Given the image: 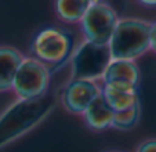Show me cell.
I'll list each match as a JSON object with an SVG mask.
<instances>
[{
    "instance_id": "52a82bcc",
    "label": "cell",
    "mask_w": 156,
    "mask_h": 152,
    "mask_svg": "<svg viewBox=\"0 0 156 152\" xmlns=\"http://www.w3.org/2000/svg\"><path fill=\"white\" fill-rule=\"evenodd\" d=\"M140 82L141 72L137 62L126 60H111L101 78V85L127 86L133 89H138Z\"/></svg>"
},
{
    "instance_id": "6da1fadb",
    "label": "cell",
    "mask_w": 156,
    "mask_h": 152,
    "mask_svg": "<svg viewBox=\"0 0 156 152\" xmlns=\"http://www.w3.org/2000/svg\"><path fill=\"white\" fill-rule=\"evenodd\" d=\"M151 24L141 18H119L108 43L111 60L137 61L148 53Z\"/></svg>"
},
{
    "instance_id": "9a60e30c",
    "label": "cell",
    "mask_w": 156,
    "mask_h": 152,
    "mask_svg": "<svg viewBox=\"0 0 156 152\" xmlns=\"http://www.w3.org/2000/svg\"><path fill=\"white\" fill-rule=\"evenodd\" d=\"M141 4L148 6V7H155L156 6V2H148V0H144V2H141Z\"/></svg>"
},
{
    "instance_id": "5b68a950",
    "label": "cell",
    "mask_w": 156,
    "mask_h": 152,
    "mask_svg": "<svg viewBox=\"0 0 156 152\" xmlns=\"http://www.w3.org/2000/svg\"><path fill=\"white\" fill-rule=\"evenodd\" d=\"M111 62L108 46L83 42L72 57V78L101 82L106 67Z\"/></svg>"
},
{
    "instance_id": "8992f818",
    "label": "cell",
    "mask_w": 156,
    "mask_h": 152,
    "mask_svg": "<svg viewBox=\"0 0 156 152\" xmlns=\"http://www.w3.org/2000/svg\"><path fill=\"white\" fill-rule=\"evenodd\" d=\"M102 93L101 83L95 80L72 79L61 94V104L72 115L82 116L87 107Z\"/></svg>"
},
{
    "instance_id": "30bf717a",
    "label": "cell",
    "mask_w": 156,
    "mask_h": 152,
    "mask_svg": "<svg viewBox=\"0 0 156 152\" xmlns=\"http://www.w3.org/2000/svg\"><path fill=\"white\" fill-rule=\"evenodd\" d=\"M24 54L11 46H0V93L11 91L15 73Z\"/></svg>"
},
{
    "instance_id": "277c9868",
    "label": "cell",
    "mask_w": 156,
    "mask_h": 152,
    "mask_svg": "<svg viewBox=\"0 0 156 152\" xmlns=\"http://www.w3.org/2000/svg\"><path fill=\"white\" fill-rule=\"evenodd\" d=\"M119 18L120 17L111 4L91 0L87 13L79 24L84 42L97 46H108Z\"/></svg>"
},
{
    "instance_id": "5bb4252c",
    "label": "cell",
    "mask_w": 156,
    "mask_h": 152,
    "mask_svg": "<svg viewBox=\"0 0 156 152\" xmlns=\"http://www.w3.org/2000/svg\"><path fill=\"white\" fill-rule=\"evenodd\" d=\"M149 51L156 54V21L151 24L149 31Z\"/></svg>"
},
{
    "instance_id": "4fadbf2b",
    "label": "cell",
    "mask_w": 156,
    "mask_h": 152,
    "mask_svg": "<svg viewBox=\"0 0 156 152\" xmlns=\"http://www.w3.org/2000/svg\"><path fill=\"white\" fill-rule=\"evenodd\" d=\"M136 152H156V138L144 140L138 147H137Z\"/></svg>"
},
{
    "instance_id": "7a4b0ae2",
    "label": "cell",
    "mask_w": 156,
    "mask_h": 152,
    "mask_svg": "<svg viewBox=\"0 0 156 152\" xmlns=\"http://www.w3.org/2000/svg\"><path fill=\"white\" fill-rule=\"evenodd\" d=\"M51 71L47 65L33 57H24L15 73L11 91L20 101H32L44 96L48 90Z\"/></svg>"
},
{
    "instance_id": "7c38bea8",
    "label": "cell",
    "mask_w": 156,
    "mask_h": 152,
    "mask_svg": "<svg viewBox=\"0 0 156 152\" xmlns=\"http://www.w3.org/2000/svg\"><path fill=\"white\" fill-rule=\"evenodd\" d=\"M140 118H141V107H140V104L134 105L133 108L124 109V111L120 112H115L111 129L131 130L138 125Z\"/></svg>"
},
{
    "instance_id": "2e32d148",
    "label": "cell",
    "mask_w": 156,
    "mask_h": 152,
    "mask_svg": "<svg viewBox=\"0 0 156 152\" xmlns=\"http://www.w3.org/2000/svg\"><path fill=\"white\" fill-rule=\"evenodd\" d=\"M108 152H122V151H108Z\"/></svg>"
},
{
    "instance_id": "3957f363",
    "label": "cell",
    "mask_w": 156,
    "mask_h": 152,
    "mask_svg": "<svg viewBox=\"0 0 156 152\" xmlns=\"http://www.w3.org/2000/svg\"><path fill=\"white\" fill-rule=\"evenodd\" d=\"M33 58L48 68L59 65L69 58L72 53V38L66 31L57 27H47L39 31L30 43Z\"/></svg>"
},
{
    "instance_id": "8fae6325",
    "label": "cell",
    "mask_w": 156,
    "mask_h": 152,
    "mask_svg": "<svg viewBox=\"0 0 156 152\" xmlns=\"http://www.w3.org/2000/svg\"><path fill=\"white\" fill-rule=\"evenodd\" d=\"M91 0H58L54 3L55 14L64 24H80Z\"/></svg>"
},
{
    "instance_id": "ba28073f",
    "label": "cell",
    "mask_w": 156,
    "mask_h": 152,
    "mask_svg": "<svg viewBox=\"0 0 156 152\" xmlns=\"http://www.w3.org/2000/svg\"><path fill=\"white\" fill-rule=\"evenodd\" d=\"M101 89L105 103L113 112L124 111L140 104L138 89L115 85H101Z\"/></svg>"
},
{
    "instance_id": "9c48e42d",
    "label": "cell",
    "mask_w": 156,
    "mask_h": 152,
    "mask_svg": "<svg viewBox=\"0 0 156 152\" xmlns=\"http://www.w3.org/2000/svg\"><path fill=\"white\" fill-rule=\"evenodd\" d=\"M113 115H115V112L109 108V105L105 103V100L102 97V93H101L87 107V109L83 112L82 118L83 122L86 123V126L90 130L104 132V130H108L112 127Z\"/></svg>"
}]
</instances>
